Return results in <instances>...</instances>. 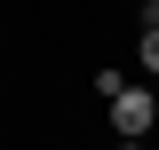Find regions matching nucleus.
<instances>
[{
	"label": "nucleus",
	"mask_w": 159,
	"mask_h": 150,
	"mask_svg": "<svg viewBox=\"0 0 159 150\" xmlns=\"http://www.w3.org/2000/svg\"><path fill=\"white\" fill-rule=\"evenodd\" d=\"M103 119H111V134H135V142H151V134H159V95L127 79V87L103 103Z\"/></svg>",
	"instance_id": "obj_1"
},
{
	"label": "nucleus",
	"mask_w": 159,
	"mask_h": 150,
	"mask_svg": "<svg viewBox=\"0 0 159 150\" xmlns=\"http://www.w3.org/2000/svg\"><path fill=\"white\" fill-rule=\"evenodd\" d=\"M135 63H143V79H159V24L151 16H135Z\"/></svg>",
	"instance_id": "obj_2"
},
{
	"label": "nucleus",
	"mask_w": 159,
	"mask_h": 150,
	"mask_svg": "<svg viewBox=\"0 0 159 150\" xmlns=\"http://www.w3.org/2000/svg\"><path fill=\"white\" fill-rule=\"evenodd\" d=\"M119 87H127V71H119V63H103V71H88V95H96V103H111Z\"/></svg>",
	"instance_id": "obj_3"
},
{
	"label": "nucleus",
	"mask_w": 159,
	"mask_h": 150,
	"mask_svg": "<svg viewBox=\"0 0 159 150\" xmlns=\"http://www.w3.org/2000/svg\"><path fill=\"white\" fill-rule=\"evenodd\" d=\"M111 150H151V142H135V134H111Z\"/></svg>",
	"instance_id": "obj_4"
},
{
	"label": "nucleus",
	"mask_w": 159,
	"mask_h": 150,
	"mask_svg": "<svg viewBox=\"0 0 159 150\" xmlns=\"http://www.w3.org/2000/svg\"><path fill=\"white\" fill-rule=\"evenodd\" d=\"M143 16H151V24H159V0H143Z\"/></svg>",
	"instance_id": "obj_5"
}]
</instances>
